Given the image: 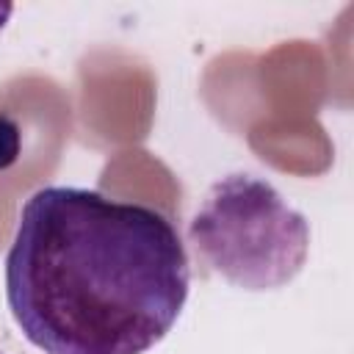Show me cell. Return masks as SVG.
<instances>
[{"label": "cell", "mask_w": 354, "mask_h": 354, "mask_svg": "<svg viewBox=\"0 0 354 354\" xmlns=\"http://www.w3.org/2000/svg\"><path fill=\"white\" fill-rule=\"evenodd\" d=\"M188 252L144 202L44 185L19 210L6 254V301L44 354H144L188 299Z\"/></svg>", "instance_id": "obj_1"}, {"label": "cell", "mask_w": 354, "mask_h": 354, "mask_svg": "<svg viewBox=\"0 0 354 354\" xmlns=\"http://www.w3.org/2000/svg\"><path fill=\"white\" fill-rule=\"evenodd\" d=\"M0 354H3V351H0Z\"/></svg>", "instance_id": "obj_5"}, {"label": "cell", "mask_w": 354, "mask_h": 354, "mask_svg": "<svg viewBox=\"0 0 354 354\" xmlns=\"http://www.w3.org/2000/svg\"><path fill=\"white\" fill-rule=\"evenodd\" d=\"M196 257L246 290L288 285L310 252V224L254 174H227L207 191L188 224Z\"/></svg>", "instance_id": "obj_2"}, {"label": "cell", "mask_w": 354, "mask_h": 354, "mask_svg": "<svg viewBox=\"0 0 354 354\" xmlns=\"http://www.w3.org/2000/svg\"><path fill=\"white\" fill-rule=\"evenodd\" d=\"M11 11H14V6H0V30L6 28V22H8V17H11Z\"/></svg>", "instance_id": "obj_4"}, {"label": "cell", "mask_w": 354, "mask_h": 354, "mask_svg": "<svg viewBox=\"0 0 354 354\" xmlns=\"http://www.w3.org/2000/svg\"><path fill=\"white\" fill-rule=\"evenodd\" d=\"M17 149H19V133L17 124L6 116H0V169L11 166L17 160Z\"/></svg>", "instance_id": "obj_3"}]
</instances>
